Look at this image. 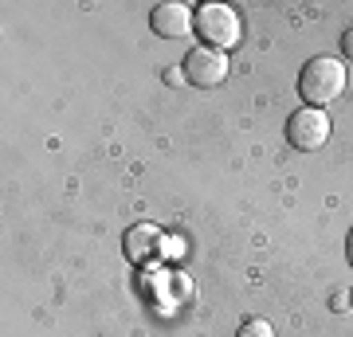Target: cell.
<instances>
[{"instance_id": "6da1fadb", "label": "cell", "mask_w": 353, "mask_h": 337, "mask_svg": "<svg viewBox=\"0 0 353 337\" xmlns=\"http://www.w3.org/2000/svg\"><path fill=\"white\" fill-rule=\"evenodd\" d=\"M299 94L306 99V106L326 110L334 99L345 94V63L334 55H314L306 59V67L299 71Z\"/></svg>"}, {"instance_id": "7a4b0ae2", "label": "cell", "mask_w": 353, "mask_h": 337, "mask_svg": "<svg viewBox=\"0 0 353 337\" xmlns=\"http://www.w3.org/2000/svg\"><path fill=\"white\" fill-rule=\"evenodd\" d=\"M192 28H196V36L204 39V48H216V51L236 48L240 36H243L240 16H236V8H228V4H201Z\"/></svg>"}, {"instance_id": "3957f363", "label": "cell", "mask_w": 353, "mask_h": 337, "mask_svg": "<svg viewBox=\"0 0 353 337\" xmlns=\"http://www.w3.org/2000/svg\"><path fill=\"white\" fill-rule=\"evenodd\" d=\"M287 141L290 150H303V153H314L322 150L330 141V118L326 110H318V106H303V110L290 114L287 122Z\"/></svg>"}, {"instance_id": "277c9868", "label": "cell", "mask_w": 353, "mask_h": 337, "mask_svg": "<svg viewBox=\"0 0 353 337\" xmlns=\"http://www.w3.org/2000/svg\"><path fill=\"white\" fill-rule=\"evenodd\" d=\"M185 79H189L192 87H220L228 79V51H216V48H192L185 55Z\"/></svg>"}, {"instance_id": "5b68a950", "label": "cell", "mask_w": 353, "mask_h": 337, "mask_svg": "<svg viewBox=\"0 0 353 337\" xmlns=\"http://www.w3.org/2000/svg\"><path fill=\"white\" fill-rule=\"evenodd\" d=\"M192 20L196 16L189 12V4H181V0H165V4H157L150 12V24L157 36L165 39H181V36H189L192 32Z\"/></svg>"}, {"instance_id": "8992f818", "label": "cell", "mask_w": 353, "mask_h": 337, "mask_svg": "<svg viewBox=\"0 0 353 337\" xmlns=\"http://www.w3.org/2000/svg\"><path fill=\"white\" fill-rule=\"evenodd\" d=\"M157 243H161V232L153 224H138L126 232V255L130 259H150L153 251H157Z\"/></svg>"}, {"instance_id": "52a82bcc", "label": "cell", "mask_w": 353, "mask_h": 337, "mask_svg": "<svg viewBox=\"0 0 353 337\" xmlns=\"http://www.w3.org/2000/svg\"><path fill=\"white\" fill-rule=\"evenodd\" d=\"M236 337H275V325L267 322V318H248Z\"/></svg>"}, {"instance_id": "ba28073f", "label": "cell", "mask_w": 353, "mask_h": 337, "mask_svg": "<svg viewBox=\"0 0 353 337\" xmlns=\"http://www.w3.org/2000/svg\"><path fill=\"white\" fill-rule=\"evenodd\" d=\"M341 55H345V59H353V24L345 28V36H341Z\"/></svg>"}, {"instance_id": "9c48e42d", "label": "cell", "mask_w": 353, "mask_h": 337, "mask_svg": "<svg viewBox=\"0 0 353 337\" xmlns=\"http://www.w3.org/2000/svg\"><path fill=\"white\" fill-rule=\"evenodd\" d=\"M334 310H350V294H345V290L334 294Z\"/></svg>"}, {"instance_id": "30bf717a", "label": "cell", "mask_w": 353, "mask_h": 337, "mask_svg": "<svg viewBox=\"0 0 353 337\" xmlns=\"http://www.w3.org/2000/svg\"><path fill=\"white\" fill-rule=\"evenodd\" d=\"M345 259H350V267H353V232H350V243H345Z\"/></svg>"}, {"instance_id": "8fae6325", "label": "cell", "mask_w": 353, "mask_h": 337, "mask_svg": "<svg viewBox=\"0 0 353 337\" xmlns=\"http://www.w3.org/2000/svg\"><path fill=\"white\" fill-rule=\"evenodd\" d=\"M350 306H353V290H350Z\"/></svg>"}]
</instances>
